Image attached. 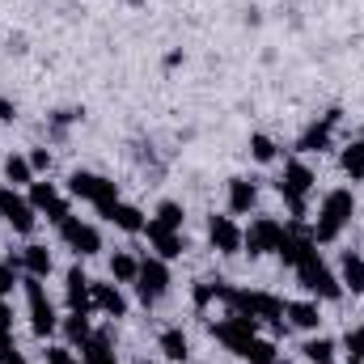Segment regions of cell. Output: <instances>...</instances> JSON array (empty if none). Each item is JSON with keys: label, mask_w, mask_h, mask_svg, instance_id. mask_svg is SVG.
Listing matches in <instances>:
<instances>
[{"label": "cell", "mask_w": 364, "mask_h": 364, "mask_svg": "<svg viewBox=\"0 0 364 364\" xmlns=\"http://www.w3.org/2000/svg\"><path fill=\"white\" fill-rule=\"evenodd\" d=\"M284 318H288L296 331H318V322H322V314H318L314 301H292V305H284Z\"/></svg>", "instance_id": "19"}, {"label": "cell", "mask_w": 364, "mask_h": 364, "mask_svg": "<svg viewBox=\"0 0 364 364\" xmlns=\"http://www.w3.org/2000/svg\"><path fill=\"white\" fill-rule=\"evenodd\" d=\"M55 199H60L55 195V182H30V208L34 212H47Z\"/></svg>", "instance_id": "32"}, {"label": "cell", "mask_w": 364, "mask_h": 364, "mask_svg": "<svg viewBox=\"0 0 364 364\" xmlns=\"http://www.w3.org/2000/svg\"><path fill=\"white\" fill-rule=\"evenodd\" d=\"M81 364H114V339L106 331H93L90 343L81 348Z\"/></svg>", "instance_id": "18"}, {"label": "cell", "mask_w": 364, "mask_h": 364, "mask_svg": "<svg viewBox=\"0 0 364 364\" xmlns=\"http://www.w3.org/2000/svg\"><path fill=\"white\" fill-rule=\"evenodd\" d=\"M81 114H85V110H55V114H51V119H55V123H60V127H64V123H77V119H81Z\"/></svg>", "instance_id": "41"}, {"label": "cell", "mask_w": 364, "mask_h": 364, "mask_svg": "<svg viewBox=\"0 0 364 364\" xmlns=\"http://www.w3.org/2000/svg\"><path fill=\"white\" fill-rule=\"evenodd\" d=\"M275 186H279V195H284V203L292 212V225H301L305 220V195L314 191V170L305 161H288L284 166V178L275 182Z\"/></svg>", "instance_id": "3"}, {"label": "cell", "mask_w": 364, "mask_h": 364, "mask_svg": "<svg viewBox=\"0 0 364 364\" xmlns=\"http://www.w3.org/2000/svg\"><path fill=\"white\" fill-rule=\"evenodd\" d=\"M0 220H9L13 233H30L34 229V208H30V199L17 195V186H0Z\"/></svg>", "instance_id": "10"}, {"label": "cell", "mask_w": 364, "mask_h": 364, "mask_svg": "<svg viewBox=\"0 0 364 364\" xmlns=\"http://www.w3.org/2000/svg\"><path fill=\"white\" fill-rule=\"evenodd\" d=\"M9 352H17L13 348V335H0V356H9Z\"/></svg>", "instance_id": "42"}, {"label": "cell", "mask_w": 364, "mask_h": 364, "mask_svg": "<svg viewBox=\"0 0 364 364\" xmlns=\"http://www.w3.org/2000/svg\"><path fill=\"white\" fill-rule=\"evenodd\" d=\"M275 255H279V259H284L288 267H296V263H305L309 255H318V242H314V237H305V233H292V229H288Z\"/></svg>", "instance_id": "14"}, {"label": "cell", "mask_w": 364, "mask_h": 364, "mask_svg": "<svg viewBox=\"0 0 364 364\" xmlns=\"http://www.w3.org/2000/svg\"><path fill=\"white\" fill-rule=\"evenodd\" d=\"M47 364H81L73 348H47Z\"/></svg>", "instance_id": "36"}, {"label": "cell", "mask_w": 364, "mask_h": 364, "mask_svg": "<svg viewBox=\"0 0 364 364\" xmlns=\"http://www.w3.org/2000/svg\"><path fill=\"white\" fill-rule=\"evenodd\" d=\"M68 309L73 314H90L93 309V279L81 272V263L68 267Z\"/></svg>", "instance_id": "12"}, {"label": "cell", "mask_w": 364, "mask_h": 364, "mask_svg": "<svg viewBox=\"0 0 364 364\" xmlns=\"http://www.w3.org/2000/svg\"><path fill=\"white\" fill-rule=\"evenodd\" d=\"M106 220H110L114 229H123V233H144V225H149V220H144V212H140V208H132V203H123V199L106 212Z\"/></svg>", "instance_id": "17"}, {"label": "cell", "mask_w": 364, "mask_h": 364, "mask_svg": "<svg viewBox=\"0 0 364 364\" xmlns=\"http://www.w3.org/2000/svg\"><path fill=\"white\" fill-rule=\"evenodd\" d=\"M343 348H348V360H364V326L343 335Z\"/></svg>", "instance_id": "35"}, {"label": "cell", "mask_w": 364, "mask_h": 364, "mask_svg": "<svg viewBox=\"0 0 364 364\" xmlns=\"http://www.w3.org/2000/svg\"><path fill=\"white\" fill-rule=\"evenodd\" d=\"M331 123L322 119V123H314V127H305L301 132V140H296V153H322V149H331Z\"/></svg>", "instance_id": "20"}, {"label": "cell", "mask_w": 364, "mask_h": 364, "mask_svg": "<svg viewBox=\"0 0 364 364\" xmlns=\"http://www.w3.org/2000/svg\"><path fill=\"white\" fill-rule=\"evenodd\" d=\"M229 309L242 314V318H255V322H275L284 326V301L272 296V292H246V288H229L225 292Z\"/></svg>", "instance_id": "2"}, {"label": "cell", "mask_w": 364, "mask_h": 364, "mask_svg": "<svg viewBox=\"0 0 364 364\" xmlns=\"http://www.w3.org/2000/svg\"><path fill=\"white\" fill-rule=\"evenodd\" d=\"M60 331H64V339H68V348H85L93 335L90 326V314H68L64 322H60Z\"/></svg>", "instance_id": "22"}, {"label": "cell", "mask_w": 364, "mask_h": 364, "mask_svg": "<svg viewBox=\"0 0 364 364\" xmlns=\"http://www.w3.org/2000/svg\"><path fill=\"white\" fill-rule=\"evenodd\" d=\"M242 360L246 364H279L275 360V343L272 339H250V348L242 352Z\"/></svg>", "instance_id": "29"}, {"label": "cell", "mask_w": 364, "mask_h": 364, "mask_svg": "<svg viewBox=\"0 0 364 364\" xmlns=\"http://www.w3.org/2000/svg\"><path fill=\"white\" fill-rule=\"evenodd\" d=\"M21 288H26V301H30V331H34L38 339H47V335L60 326L55 305H51V296H47V288H43L38 275H21Z\"/></svg>", "instance_id": "4"}, {"label": "cell", "mask_w": 364, "mask_h": 364, "mask_svg": "<svg viewBox=\"0 0 364 364\" xmlns=\"http://www.w3.org/2000/svg\"><path fill=\"white\" fill-rule=\"evenodd\" d=\"M60 237L68 242V250L77 255V259H93L97 250H102V237H97V229L85 225L81 216H68L64 225H60Z\"/></svg>", "instance_id": "9"}, {"label": "cell", "mask_w": 364, "mask_h": 364, "mask_svg": "<svg viewBox=\"0 0 364 364\" xmlns=\"http://www.w3.org/2000/svg\"><path fill=\"white\" fill-rule=\"evenodd\" d=\"M97 174H90V170H73V178H68V191L77 195V199H93L97 195Z\"/></svg>", "instance_id": "30"}, {"label": "cell", "mask_w": 364, "mask_h": 364, "mask_svg": "<svg viewBox=\"0 0 364 364\" xmlns=\"http://www.w3.org/2000/svg\"><path fill=\"white\" fill-rule=\"evenodd\" d=\"M0 364H26V356L21 352H9V356H0Z\"/></svg>", "instance_id": "43"}, {"label": "cell", "mask_w": 364, "mask_h": 364, "mask_svg": "<svg viewBox=\"0 0 364 364\" xmlns=\"http://www.w3.org/2000/svg\"><path fill=\"white\" fill-rule=\"evenodd\" d=\"M301 356H305L309 364H331V360H335V343L318 335V339H309V343L301 348Z\"/></svg>", "instance_id": "28"}, {"label": "cell", "mask_w": 364, "mask_h": 364, "mask_svg": "<svg viewBox=\"0 0 364 364\" xmlns=\"http://www.w3.org/2000/svg\"><path fill=\"white\" fill-rule=\"evenodd\" d=\"M208 242L220 255H242V229L233 225V216H212L208 220Z\"/></svg>", "instance_id": "11"}, {"label": "cell", "mask_w": 364, "mask_h": 364, "mask_svg": "<svg viewBox=\"0 0 364 364\" xmlns=\"http://www.w3.org/2000/svg\"><path fill=\"white\" fill-rule=\"evenodd\" d=\"M13 119H17V106H13V102L0 93V123H13Z\"/></svg>", "instance_id": "40"}, {"label": "cell", "mask_w": 364, "mask_h": 364, "mask_svg": "<svg viewBox=\"0 0 364 364\" xmlns=\"http://www.w3.org/2000/svg\"><path fill=\"white\" fill-rule=\"evenodd\" d=\"M153 220H157L161 229H178L182 233V220H186V216H182V203H174V199L157 203V216H153Z\"/></svg>", "instance_id": "33"}, {"label": "cell", "mask_w": 364, "mask_h": 364, "mask_svg": "<svg viewBox=\"0 0 364 364\" xmlns=\"http://www.w3.org/2000/svg\"><path fill=\"white\" fill-rule=\"evenodd\" d=\"M161 352H166V360H174V364H182L191 356V343H186V335H182L178 326L161 331Z\"/></svg>", "instance_id": "24"}, {"label": "cell", "mask_w": 364, "mask_h": 364, "mask_svg": "<svg viewBox=\"0 0 364 364\" xmlns=\"http://www.w3.org/2000/svg\"><path fill=\"white\" fill-rule=\"evenodd\" d=\"M352 212H356V195L348 191V186H339V191H331L326 199H322V212H318V225H314V242H335L339 233H343V225L352 220Z\"/></svg>", "instance_id": "1"}, {"label": "cell", "mask_w": 364, "mask_h": 364, "mask_svg": "<svg viewBox=\"0 0 364 364\" xmlns=\"http://www.w3.org/2000/svg\"><path fill=\"white\" fill-rule=\"evenodd\" d=\"M284 225L275 220V216H259L250 229H242V250L250 255V259H259V255H275L279 250V242H284Z\"/></svg>", "instance_id": "6"}, {"label": "cell", "mask_w": 364, "mask_h": 364, "mask_svg": "<svg viewBox=\"0 0 364 364\" xmlns=\"http://www.w3.org/2000/svg\"><path fill=\"white\" fill-rule=\"evenodd\" d=\"M17 284H21V272H17L9 259H0V296H13Z\"/></svg>", "instance_id": "34"}, {"label": "cell", "mask_w": 364, "mask_h": 364, "mask_svg": "<svg viewBox=\"0 0 364 364\" xmlns=\"http://www.w3.org/2000/svg\"><path fill=\"white\" fill-rule=\"evenodd\" d=\"M255 203H259V186L250 178H229V212L233 216H246V212H255Z\"/></svg>", "instance_id": "15"}, {"label": "cell", "mask_w": 364, "mask_h": 364, "mask_svg": "<svg viewBox=\"0 0 364 364\" xmlns=\"http://www.w3.org/2000/svg\"><path fill=\"white\" fill-rule=\"evenodd\" d=\"M68 216H73V208H68V199H55V203L47 208V220H51V225H64Z\"/></svg>", "instance_id": "37"}, {"label": "cell", "mask_w": 364, "mask_h": 364, "mask_svg": "<svg viewBox=\"0 0 364 364\" xmlns=\"http://www.w3.org/2000/svg\"><path fill=\"white\" fill-rule=\"evenodd\" d=\"M21 272L26 275H51V250L47 246H38V242H30L26 250H21Z\"/></svg>", "instance_id": "21"}, {"label": "cell", "mask_w": 364, "mask_h": 364, "mask_svg": "<svg viewBox=\"0 0 364 364\" xmlns=\"http://www.w3.org/2000/svg\"><path fill=\"white\" fill-rule=\"evenodd\" d=\"M136 292H140L144 305H157V301L170 292V267H166V259H140Z\"/></svg>", "instance_id": "8"}, {"label": "cell", "mask_w": 364, "mask_h": 364, "mask_svg": "<svg viewBox=\"0 0 364 364\" xmlns=\"http://www.w3.org/2000/svg\"><path fill=\"white\" fill-rule=\"evenodd\" d=\"M4 182H9V186H30V182H34L30 157H17V153H9V157H4Z\"/></svg>", "instance_id": "23"}, {"label": "cell", "mask_w": 364, "mask_h": 364, "mask_svg": "<svg viewBox=\"0 0 364 364\" xmlns=\"http://www.w3.org/2000/svg\"><path fill=\"white\" fill-rule=\"evenodd\" d=\"M110 275H114L119 284H136V275H140V259H132L127 250H119V255L110 259Z\"/></svg>", "instance_id": "26"}, {"label": "cell", "mask_w": 364, "mask_h": 364, "mask_svg": "<svg viewBox=\"0 0 364 364\" xmlns=\"http://www.w3.org/2000/svg\"><path fill=\"white\" fill-rule=\"evenodd\" d=\"M30 170H34V174H38V170H51V153H47V149H34V153H30Z\"/></svg>", "instance_id": "38"}, {"label": "cell", "mask_w": 364, "mask_h": 364, "mask_svg": "<svg viewBox=\"0 0 364 364\" xmlns=\"http://www.w3.org/2000/svg\"><path fill=\"white\" fill-rule=\"evenodd\" d=\"M339 161H343V174H348V178H352V182H360V178H364V140L348 144Z\"/></svg>", "instance_id": "27"}, {"label": "cell", "mask_w": 364, "mask_h": 364, "mask_svg": "<svg viewBox=\"0 0 364 364\" xmlns=\"http://www.w3.org/2000/svg\"><path fill=\"white\" fill-rule=\"evenodd\" d=\"M360 140H364V136H360Z\"/></svg>", "instance_id": "45"}, {"label": "cell", "mask_w": 364, "mask_h": 364, "mask_svg": "<svg viewBox=\"0 0 364 364\" xmlns=\"http://www.w3.org/2000/svg\"><path fill=\"white\" fill-rule=\"evenodd\" d=\"M93 309H102L106 318H127V301L114 284H93Z\"/></svg>", "instance_id": "16"}, {"label": "cell", "mask_w": 364, "mask_h": 364, "mask_svg": "<svg viewBox=\"0 0 364 364\" xmlns=\"http://www.w3.org/2000/svg\"><path fill=\"white\" fill-rule=\"evenodd\" d=\"M352 364H364V360H352Z\"/></svg>", "instance_id": "44"}, {"label": "cell", "mask_w": 364, "mask_h": 364, "mask_svg": "<svg viewBox=\"0 0 364 364\" xmlns=\"http://www.w3.org/2000/svg\"><path fill=\"white\" fill-rule=\"evenodd\" d=\"M275 153H279V149H275L272 136H263V132H255V136H250V157H255L259 166H272Z\"/></svg>", "instance_id": "31"}, {"label": "cell", "mask_w": 364, "mask_h": 364, "mask_svg": "<svg viewBox=\"0 0 364 364\" xmlns=\"http://www.w3.org/2000/svg\"><path fill=\"white\" fill-rule=\"evenodd\" d=\"M144 233H149V242H153V250H157V259H178L182 250H186V242H182V233L178 229H161L157 220H149L144 225Z\"/></svg>", "instance_id": "13"}, {"label": "cell", "mask_w": 364, "mask_h": 364, "mask_svg": "<svg viewBox=\"0 0 364 364\" xmlns=\"http://www.w3.org/2000/svg\"><path fill=\"white\" fill-rule=\"evenodd\" d=\"M0 335H13V309L4 305V296H0Z\"/></svg>", "instance_id": "39"}, {"label": "cell", "mask_w": 364, "mask_h": 364, "mask_svg": "<svg viewBox=\"0 0 364 364\" xmlns=\"http://www.w3.org/2000/svg\"><path fill=\"white\" fill-rule=\"evenodd\" d=\"M296 279H301L305 292H314V296H322V301H339V296H343V284L331 275V267H326L318 255H309L305 263H296Z\"/></svg>", "instance_id": "5"}, {"label": "cell", "mask_w": 364, "mask_h": 364, "mask_svg": "<svg viewBox=\"0 0 364 364\" xmlns=\"http://www.w3.org/2000/svg\"><path fill=\"white\" fill-rule=\"evenodd\" d=\"M212 335H216L233 356H242V352L250 348V339H259V322H255V318H242V314H229L225 322L212 326Z\"/></svg>", "instance_id": "7"}, {"label": "cell", "mask_w": 364, "mask_h": 364, "mask_svg": "<svg viewBox=\"0 0 364 364\" xmlns=\"http://www.w3.org/2000/svg\"><path fill=\"white\" fill-rule=\"evenodd\" d=\"M339 284L343 288H352V292H364V259H356V255H343V267H339Z\"/></svg>", "instance_id": "25"}]
</instances>
